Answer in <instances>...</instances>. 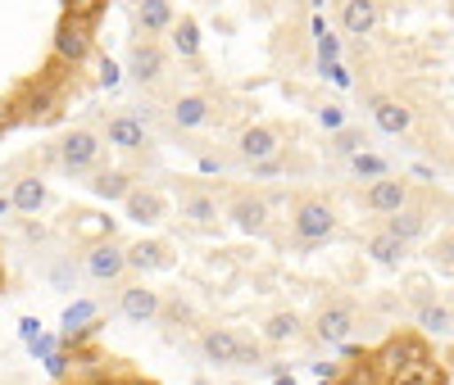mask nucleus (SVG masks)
Wrapping results in <instances>:
<instances>
[{"mask_svg": "<svg viewBox=\"0 0 454 385\" xmlns=\"http://www.w3.org/2000/svg\"><path fill=\"white\" fill-rule=\"evenodd\" d=\"M364 363L372 367V376L382 385H395L404 372L432 363V350H427V335H413V331H395L377 344L372 354H364Z\"/></svg>", "mask_w": 454, "mask_h": 385, "instance_id": "nucleus-1", "label": "nucleus"}, {"mask_svg": "<svg viewBox=\"0 0 454 385\" xmlns=\"http://www.w3.org/2000/svg\"><path fill=\"white\" fill-rule=\"evenodd\" d=\"M51 159H55L59 173H68V177H91V173L100 168V159H105V136H100V127H73V132H64V136L51 145Z\"/></svg>", "mask_w": 454, "mask_h": 385, "instance_id": "nucleus-2", "label": "nucleus"}, {"mask_svg": "<svg viewBox=\"0 0 454 385\" xmlns=\"http://www.w3.org/2000/svg\"><path fill=\"white\" fill-rule=\"evenodd\" d=\"M177 218H182V227H192V231H200V236H218L223 231V200L214 196L209 186H200V181H177Z\"/></svg>", "mask_w": 454, "mask_h": 385, "instance_id": "nucleus-3", "label": "nucleus"}, {"mask_svg": "<svg viewBox=\"0 0 454 385\" xmlns=\"http://www.w3.org/2000/svg\"><path fill=\"white\" fill-rule=\"evenodd\" d=\"M223 218L232 222L241 236H269L273 227V200L254 186H237L232 196L223 200Z\"/></svg>", "mask_w": 454, "mask_h": 385, "instance_id": "nucleus-4", "label": "nucleus"}, {"mask_svg": "<svg viewBox=\"0 0 454 385\" xmlns=\"http://www.w3.org/2000/svg\"><path fill=\"white\" fill-rule=\"evenodd\" d=\"M309 331L318 344H346L355 331H359V304L350 295H327L314 318H309Z\"/></svg>", "mask_w": 454, "mask_h": 385, "instance_id": "nucleus-5", "label": "nucleus"}, {"mask_svg": "<svg viewBox=\"0 0 454 385\" xmlns=\"http://www.w3.org/2000/svg\"><path fill=\"white\" fill-rule=\"evenodd\" d=\"M91 55H96V27H91V19L59 14V23L51 32V59H59L68 68H82Z\"/></svg>", "mask_w": 454, "mask_h": 385, "instance_id": "nucleus-6", "label": "nucleus"}, {"mask_svg": "<svg viewBox=\"0 0 454 385\" xmlns=\"http://www.w3.org/2000/svg\"><path fill=\"white\" fill-rule=\"evenodd\" d=\"M291 236L300 245H323L336 236V209L323 196H295L291 200Z\"/></svg>", "mask_w": 454, "mask_h": 385, "instance_id": "nucleus-7", "label": "nucleus"}, {"mask_svg": "<svg viewBox=\"0 0 454 385\" xmlns=\"http://www.w3.org/2000/svg\"><path fill=\"white\" fill-rule=\"evenodd\" d=\"M164 119H168L173 132H200L218 119V104H214L209 91H177L164 109Z\"/></svg>", "mask_w": 454, "mask_h": 385, "instance_id": "nucleus-8", "label": "nucleus"}, {"mask_svg": "<svg viewBox=\"0 0 454 385\" xmlns=\"http://www.w3.org/2000/svg\"><path fill=\"white\" fill-rule=\"evenodd\" d=\"M82 267L96 286H123L128 277V245H119L114 236H100L87 254H82Z\"/></svg>", "mask_w": 454, "mask_h": 385, "instance_id": "nucleus-9", "label": "nucleus"}, {"mask_svg": "<svg viewBox=\"0 0 454 385\" xmlns=\"http://www.w3.org/2000/svg\"><path fill=\"white\" fill-rule=\"evenodd\" d=\"M119 318L132 327H155L160 322V308H164V290H155L150 281H123L119 286Z\"/></svg>", "mask_w": 454, "mask_h": 385, "instance_id": "nucleus-10", "label": "nucleus"}, {"mask_svg": "<svg viewBox=\"0 0 454 385\" xmlns=\"http://www.w3.org/2000/svg\"><path fill=\"white\" fill-rule=\"evenodd\" d=\"M128 77L137 87L145 91H155L164 87V77H168V55L160 42H150V36H137V42L128 46Z\"/></svg>", "mask_w": 454, "mask_h": 385, "instance_id": "nucleus-11", "label": "nucleus"}, {"mask_svg": "<svg viewBox=\"0 0 454 385\" xmlns=\"http://www.w3.org/2000/svg\"><path fill=\"white\" fill-rule=\"evenodd\" d=\"M100 136H105L109 150L128 154V159H137V154H150V145H155L137 113H109V119L100 123Z\"/></svg>", "mask_w": 454, "mask_h": 385, "instance_id": "nucleus-12", "label": "nucleus"}, {"mask_svg": "<svg viewBox=\"0 0 454 385\" xmlns=\"http://www.w3.org/2000/svg\"><path fill=\"white\" fill-rule=\"evenodd\" d=\"M273 154H282V132L273 123H246L237 136H232V159L241 168L259 164V159H273Z\"/></svg>", "mask_w": 454, "mask_h": 385, "instance_id": "nucleus-13", "label": "nucleus"}, {"mask_svg": "<svg viewBox=\"0 0 454 385\" xmlns=\"http://www.w3.org/2000/svg\"><path fill=\"white\" fill-rule=\"evenodd\" d=\"M409 200H413V186H409L404 177H395V173L368 181V190L359 196V204H364L368 213H377V218H391V213H395V209H404Z\"/></svg>", "mask_w": 454, "mask_h": 385, "instance_id": "nucleus-14", "label": "nucleus"}, {"mask_svg": "<svg viewBox=\"0 0 454 385\" xmlns=\"http://www.w3.org/2000/svg\"><path fill=\"white\" fill-rule=\"evenodd\" d=\"M409 304H413V318H419V327H423V335H445V331H454V322H450V308L427 290V286H409Z\"/></svg>", "mask_w": 454, "mask_h": 385, "instance_id": "nucleus-15", "label": "nucleus"}, {"mask_svg": "<svg viewBox=\"0 0 454 385\" xmlns=\"http://www.w3.org/2000/svg\"><path fill=\"white\" fill-rule=\"evenodd\" d=\"M336 23L346 36H372L382 23V5L377 0H336Z\"/></svg>", "mask_w": 454, "mask_h": 385, "instance_id": "nucleus-16", "label": "nucleus"}, {"mask_svg": "<svg viewBox=\"0 0 454 385\" xmlns=\"http://www.w3.org/2000/svg\"><path fill=\"white\" fill-rule=\"evenodd\" d=\"M132 19H137V32H141V36L160 42V36L173 32L177 10H173V0H137V5H132Z\"/></svg>", "mask_w": 454, "mask_h": 385, "instance_id": "nucleus-17", "label": "nucleus"}, {"mask_svg": "<svg viewBox=\"0 0 454 385\" xmlns=\"http://www.w3.org/2000/svg\"><path fill=\"white\" fill-rule=\"evenodd\" d=\"M382 227L391 231V236H400L404 245H413V241H423V236H427V227H432V209H427V204H419V200H409L404 209H395L391 218H382Z\"/></svg>", "mask_w": 454, "mask_h": 385, "instance_id": "nucleus-18", "label": "nucleus"}, {"mask_svg": "<svg viewBox=\"0 0 454 385\" xmlns=\"http://www.w3.org/2000/svg\"><path fill=\"white\" fill-rule=\"evenodd\" d=\"M237 350H241V331H232V327H205V331H200V354H205V363L237 367Z\"/></svg>", "mask_w": 454, "mask_h": 385, "instance_id": "nucleus-19", "label": "nucleus"}, {"mask_svg": "<svg viewBox=\"0 0 454 385\" xmlns=\"http://www.w3.org/2000/svg\"><path fill=\"white\" fill-rule=\"evenodd\" d=\"M368 113H372L377 132H387V136H404L413 127V113L395 96H368Z\"/></svg>", "mask_w": 454, "mask_h": 385, "instance_id": "nucleus-20", "label": "nucleus"}, {"mask_svg": "<svg viewBox=\"0 0 454 385\" xmlns=\"http://www.w3.org/2000/svg\"><path fill=\"white\" fill-rule=\"evenodd\" d=\"M132 186H137L132 168H96V173L87 177V190H91L96 200H109V204H123Z\"/></svg>", "mask_w": 454, "mask_h": 385, "instance_id": "nucleus-21", "label": "nucleus"}, {"mask_svg": "<svg viewBox=\"0 0 454 385\" xmlns=\"http://www.w3.org/2000/svg\"><path fill=\"white\" fill-rule=\"evenodd\" d=\"M164 267H173V245H164V241H137V245H128V273L145 277V273H164Z\"/></svg>", "mask_w": 454, "mask_h": 385, "instance_id": "nucleus-22", "label": "nucleus"}, {"mask_svg": "<svg viewBox=\"0 0 454 385\" xmlns=\"http://www.w3.org/2000/svg\"><path fill=\"white\" fill-rule=\"evenodd\" d=\"M305 318L295 313V308H278V313H269L263 318V327H259V340L263 344H291V340H300L305 335Z\"/></svg>", "mask_w": 454, "mask_h": 385, "instance_id": "nucleus-23", "label": "nucleus"}, {"mask_svg": "<svg viewBox=\"0 0 454 385\" xmlns=\"http://www.w3.org/2000/svg\"><path fill=\"white\" fill-rule=\"evenodd\" d=\"M10 204H14V213H42L51 204V186L36 173H27V177L10 181Z\"/></svg>", "mask_w": 454, "mask_h": 385, "instance_id": "nucleus-24", "label": "nucleus"}, {"mask_svg": "<svg viewBox=\"0 0 454 385\" xmlns=\"http://www.w3.org/2000/svg\"><path fill=\"white\" fill-rule=\"evenodd\" d=\"M364 254H368L377 267H400L404 254H409V245H404L400 236H391L387 227H377V231H368V236H364Z\"/></svg>", "mask_w": 454, "mask_h": 385, "instance_id": "nucleus-25", "label": "nucleus"}, {"mask_svg": "<svg viewBox=\"0 0 454 385\" xmlns=\"http://www.w3.org/2000/svg\"><path fill=\"white\" fill-rule=\"evenodd\" d=\"M123 213L132 218V222H141V227H155L160 218H164V200H160V190H150V186H132L128 190V200H123Z\"/></svg>", "mask_w": 454, "mask_h": 385, "instance_id": "nucleus-26", "label": "nucleus"}, {"mask_svg": "<svg viewBox=\"0 0 454 385\" xmlns=\"http://www.w3.org/2000/svg\"><path fill=\"white\" fill-rule=\"evenodd\" d=\"M168 42H173V55H177L182 64H196V59H200V46H205V42H200V23H196L192 14H177Z\"/></svg>", "mask_w": 454, "mask_h": 385, "instance_id": "nucleus-27", "label": "nucleus"}, {"mask_svg": "<svg viewBox=\"0 0 454 385\" xmlns=\"http://www.w3.org/2000/svg\"><path fill=\"white\" fill-rule=\"evenodd\" d=\"M96 318H100V304H91V299L68 304V308H64V331H68V340L78 335V331H96V327H87V322H96Z\"/></svg>", "mask_w": 454, "mask_h": 385, "instance_id": "nucleus-28", "label": "nucleus"}, {"mask_svg": "<svg viewBox=\"0 0 454 385\" xmlns=\"http://www.w3.org/2000/svg\"><path fill=\"white\" fill-rule=\"evenodd\" d=\"M427 263L436 267L441 277H454V231H445V236H436V241H432Z\"/></svg>", "mask_w": 454, "mask_h": 385, "instance_id": "nucleus-29", "label": "nucleus"}, {"mask_svg": "<svg viewBox=\"0 0 454 385\" xmlns=\"http://www.w3.org/2000/svg\"><path fill=\"white\" fill-rule=\"evenodd\" d=\"M160 322H164V327H192V322H196V308L186 304L182 295H173V299L164 295V308H160Z\"/></svg>", "mask_w": 454, "mask_h": 385, "instance_id": "nucleus-30", "label": "nucleus"}, {"mask_svg": "<svg viewBox=\"0 0 454 385\" xmlns=\"http://www.w3.org/2000/svg\"><path fill=\"white\" fill-rule=\"evenodd\" d=\"M350 173L364 177V181H377V177H387V173H391V164H387V159H377V154H364V150H359V154H350Z\"/></svg>", "mask_w": 454, "mask_h": 385, "instance_id": "nucleus-31", "label": "nucleus"}, {"mask_svg": "<svg viewBox=\"0 0 454 385\" xmlns=\"http://www.w3.org/2000/svg\"><path fill=\"white\" fill-rule=\"evenodd\" d=\"M359 150H364V127H340L332 136V154H336V159H350V154H359Z\"/></svg>", "mask_w": 454, "mask_h": 385, "instance_id": "nucleus-32", "label": "nucleus"}, {"mask_svg": "<svg viewBox=\"0 0 454 385\" xmlns=\"http://www.w3.org/2000/svg\"><path fill=\"white\" fill-rule=\"evenodd\" d=\"M395 385H445V367L432 358V363H423V367H413V372H404Z\"/></svg>", "mask_w": 454, "mask_h": 385, "instance_id": "nucleus-33", "label": "nucleus"}, {"mask_svg": "<svg viewBox=\"0 0 454 385\" xmlns=\"http://www.w3.org/2000/svg\"><path fill=\"white\" fill-rule=\"evenodd\" d=\"M246 173H250V181H269V177H282V173H286V154H273V159H259V164H250Z\"/></svg>", "mask_w": 454, "mask_h": 385, "instance_id": "nucleus-34", "label": "nucleus"}, {"mask_svg": "<svg viewBox=\"0 0 454 385\" xmlns=\"http://www.w3.org/2000/svg\"><path fill=\"white\" fill-rule=\"evenodd\" d=\"M64 5V14H78V19H100V10H105V0H59Z\"/></svg>", "mask_w": 454, "mask_h": 385, "instance_id": "nucleus-35", "label": "nucleus"}, {"mask_svg": "<svg viewBox=\"0 0 454 385\" xmlns=\"http://www.w3.org/2000/svg\"><path fill=\"white\" fill-rule=\"evenodd\" d=\"M254 363H263V350L250 340V335H241V350H237V367H254Z\"/></svg>", "mask_w": 454, "mask_h": 385, "instance_id": "nucleus-36", "label": "nucleus"}, {"mask_svg": "<svg viewBox=\"0 0 454 385\" xmlns=\"http://www.w3.org/2000/svg\"><path fill=\"white\" fill-rule=\"evenodd\" d=\"M318 123H323L327 132H340V127H346V113H340V104H327V109L318 113Z\"/></svg>", "mask_w": 454, "mask_h": 385, "instance_id": "nucleus-37", "label": "nucleus"}, {"mask_svg": "<svg viewBox=\"0 0 454 385\" xmlns=\"http://www.w3.org/2000/svg\"><path fill=\"white\" fill-rule=\"evenodd\" d=\"M232 164L227 159H218V154H209V150H200V173H227Z\"/></svg>", "mask_w": 454, "mask_h": 385, "instance_id": "nucleus-38", "label": "nucleus"}, {"mask_svg": "<svg viewBox=\"0 0 454 385\" xmlns=\"http://www.w3.org/2000/svg\"><path fill=\"white\" fill-rule=\"evenodd\" d=\"M100 87H119V64L100 59Z\"/></svg>", "mask_w": 454, "mask_h": 385, "instance_id": "nucleus-39", "label": "nucleus"}, {"mask_svg": "<svg viewBox=\"0 0 454 385\" xmlns=\"http://www.w3.org/2000/svg\"><path fill=\"white\" fill-rule=\"evenodd\" d=\"M318 55L323 59H336V42H332V36H323V42H318Z\"/></svg>", "mask_w": 454, "mask_h": 385, "instance_id": "nucleus-40", "label": "nucleus"}, {"mask_svg": "<svg viewBox=\"0 0 454 385\" xmlns=\"http://www.w3.org/2000/svg\"><path fill=\"white\" fill-rule=\"evenodd\" d=\"M123 385H155V381H145V376H123Z\"/></svg>", "mask_w": 454, "mask_h": 385, "instance_id": "nucleus-41", "label": "nucleus"}, {"mask_svg": "<svg viewBox=\"0 0 454 385\" xmlns=\"http://www.w3.org/2000/svg\"><path fill=\"white\" fill-rule=\"evenodd\" d=\"M5 213H14V204H10V196H0V218Z\"/></svg>", "mask_w": 454, "mask_h": 385, "instance_id": "nucleus-42", "label": "nucleus"}, {"mask_svg": "<svg viewBox=\"0 0 454 385\" xmlns=\"http://www.w3.org/2000/svg\"><path fill=\"white\" fill-rule=\"evenodd\" d=\"M445 308H450V322H454V290H450V299H445Z\"/></svg>", "mask_w": 454, "mask_h": 385, "instance_id": "nucleus-43", "label": "nucleus"}, {"mask_svg": "<svg viewBox=\"0 0 454 385\" xmlns=\"http://www.w3.org/2000/svg\"><path fill=\"white\" fill-rule=\"evenodd\" d=\"M73 385H100V376H96V381H73Z\"/></svg>", "mask_w": 454, "mask_h": 385, "instance_id": "nucleus-44", "label": "nucleus"}, {"mask_svg": "<svg viewBox=\"0 0 454 385\" xmlns=\"http://www.w3.org/2000/svg\"><path fill=\"white\" fill-rule=\"evenodd\" d=\"M0 281H5V273H0Z\"/></svg>", "mask_w": 454, "mask_h": 385, "instance_id": "nucleus-45", "label": "nucleus"}]
</instances>
